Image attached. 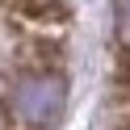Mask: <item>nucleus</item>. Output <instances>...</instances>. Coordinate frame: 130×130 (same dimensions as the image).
I'll return each mask as SVG.
<instances>
[{"label": "nucleus", "mask_w": 130, "mask_h": 130, "mask_svg": "<svg viewBox=\"0 0 130 130\" xmlns=\"http://www.w3.org/2000/svg\"><path fill=\"white\" fill-rule=\"evenodd\" d=\"M67 109V80L59 71H29L9 88V113L25 130H51Z\"/></svg>", "instance_id": "f257e3e1"}, {"label": "nucleus", "mask_w": 130, "mask_h": 130, "mask_svg": "<svg viewBox=\"0 0 130 130\" xmlns=\"http://www.w3.org/2000/svg\"><path fill=\"white\" fill-rule=\"evenodd\" d=\"M13 4H17V13L25 21H42V25L67 21V4H63V0H13Z\"/></svg>", "instance_id": "f03ea898"}]
</instances>
